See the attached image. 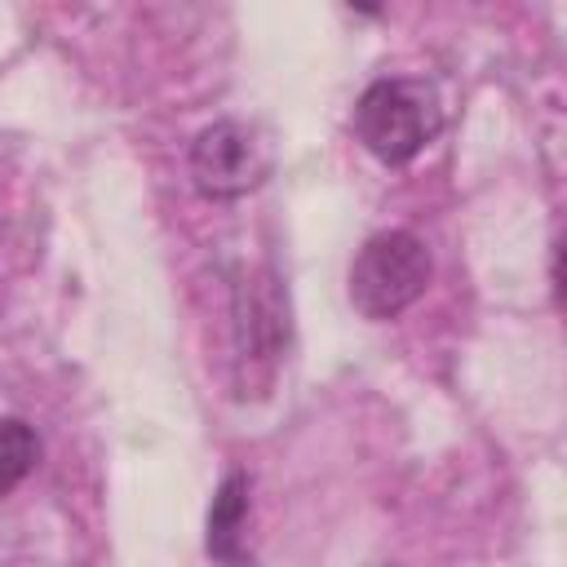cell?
<instances>
[{
	"label": "cell",
	"mask_w": 567,
	"mask_h": 567,
	"mask_svg": "<svg viewBox=\"0 0 567 567\" xmlns=\"http://www.w3.org/2000/svg\"><path fill=\"white\" fill-rule=\"evenodd\" d=\"M443 128V102L430 80H377L354 106V137L381 164L416 159Z\"/></svg>",
	"instance_id": "cell-1"
},
{
	"label": "cell",
	"mask_w": 567,
	"mask_h": 567,
	"mask_svg": "<svg viewBox=\"0 0 567 567\" xmlns=\"http://www.w3.org/2000/svg\"><path fill=\"white\" fill-rule=\"evenodd\" d=\"M430 248L412 230H381L350 261V301L363 319H394L430 288Z\"/></svg>",
	"instance_id": "cell-2"
},
{
	"label": "cell",
	"mask_w": 567,
	"mask_h": 567,
	"mask_svg": "<svg viewBox=\"0 0 567 567\" xmlns=\"http://www.w3.org/2000/svg\"><path fill=\"white\" fill-rule=\"evenodd\" d=\"M275 168L270 137L248 120H217L190 146V177L208 199H239Z\"/></svg>",
	"instance_id": "cell-3"
},
{
	"label": "cell",
	"mask_w": 567,
	"mask_h": 567,
	"mask_svg": "<svg viewBox=\"0 0 567 567\" xmlns=\"http://www.w3.org/2000/svg\"><path fill=\"white\" fill-rule=\"evenodd\" d=\"M235 341L244 363H275L288 341V297L275 275H248L235 288Z\"/></svg>",
	"instance_id": "cell-4"
},
{
	"label": "cell",
	"mask_w": 567,
	"mask_h": 567,
	"mask_svg": "<svg viewBox=\"0 0 567 567\" xmlns=\"http://www.w3.org/2000/svg\"><path fill=\"white\" fill-rule=\"evenodd\" d=\"M244 523H248V478L239 470H230L208 505V554L226 567V563H244Z\"/></svg>",
	"instance_id": "cell-5"
},
{
	"label": "cell",
	"mask_w": 567,
	"mask_h": 567,
	"mask_svg": "<svg viewBox=\"0 0 567 567\" xmlns=\"http://www.w3.org/2000/svg\"><path fill=\"white\" fill-rule=\"evenodd\" d=\"M35 461H40V439H35V430H31L27 421H18V416L0 421V496L13 492V487L35 470Z\"/></svg>",
	"instance_id": "cell-6"
},
{
	"label": "cell",
	"mask_w": 567,
	"mask_h": 567,
	"mask_svg": "<svg viewBox=\"0 0 567 567\" xmlns=\"http://www.w3.org/2000/svg\"><path fill=\"white\" fill-rule=\"evenodd\" d=\"M226 567H248V563H226Z\"/></svg>",
	"instance_id": "cell-7"
}]
</instances>
